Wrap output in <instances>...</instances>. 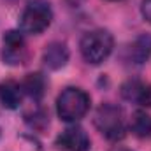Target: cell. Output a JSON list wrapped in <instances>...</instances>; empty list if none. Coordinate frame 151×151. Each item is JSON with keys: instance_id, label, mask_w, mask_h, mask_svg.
<instances>
[{"instance_id": "obj_1", "label": "cell", "mask_w": 151, "mask_h": 151, "mask_svg": "<svg viewBox=\"0 0 151 151\" xmlns=\"http://www.w3.org/2000/svg\"><path fill=\"white\" fill-rule=\"evenodd\" d=\"M114 39L107 30H93L84 34L81 39V55L83 58L91 63V65H99L102 63L113 51Z\"/></svg>"}, {"instance_id": "obj_2", "label": "cell", "mask_w": 151, "mask_h": 151, "mask_svg": "<svg viewBox=\"0 0 151 151\" xmlns=\"http://www.w3.org/2000/svg\"><path fill=\"white\" fill-rule=\"evenodd\" d=\"M88 109L90 95L81 88H65L56 100V111L63 121H77L88 113Z\"/></svg>"}, {"instance_id": "obj_3", "label": "cell", "mask_w": 151, "mask_h": 151, "mask_svg": "<svg viewBox=\"0 0 151 151\" xmlns=\"http://www.w3.org/2000/svg\"><path fill=\"white\" fill-rule=\"evenodd\" d=\"M51 19H53V11L49 2L32 0L19 16V30L21 34L37 35L51 25Z\"/></svg>"}, {"instance_id": "obj_4", "label": "cell", "mask_w": 151, "mask_h": 151, "mask_svg": "<svg viewBox=\"0 0 151 151\" xmlns=\"http://www.w3.org/2000/svg\"><path fill=\"white\" fill-rule=\"evenodd\" d=\"M95 127L109 141H119L125 135V116L121 107L114 104H102L95 113Z\"/></svg>"}, {"instance_id": "obj_5", "label": "cell", "mask_w": 151, "mask_h": 151, "mask_svg": "<svg viewBox=\"0 0 151 151\" xmlns=\"http://www.w3.org/2000/svg\"><path fill=\"white\" fill-rule=\"evenodd\" d=\"M28 58V49L25 44V39L21 32L9 30L4 35V49H2V60L7 65H21Z\"/></svg>"}, {"instance_id": "obj_6", "label": "cell", "mask_w": 151, "mask_h": 151, "mask_svg": "<svg viewBox=\"0 0 151 151\" xmlns=\"http://www.w3.org/2000/svg\"><path fill=\"white\" fill-rule=\"evenodd\" d=\"M58 148L67 151H88L90 150V137L81 127H69L65 128L58 139H56Z\"/></svg>"}, {"instance_id": "obj_7", "label": "cell", "mask_w": 151, "mask_h": 151, "mask_svg": "<svg viewBox=\"0 0 151 151\" xmlns=\"http://www.w3.org/2000/svg\"><path fill=\"white\" fill-rule=\"evenodd\" d=\"M121 95L130 102H135L144 107H151V84H146L137 79L127 81L121 86Z\"/></svg>"}, {"instance_id": "obj_8", "label": "cell", "mask_w": 151, "mask_h": 151, "mask_svg": "<svg viewBox=\"0 0 151 151\" xmlns=\"http://www.w3.org/2000/svg\"><path fill=\"white\" fill-rule=\"evenodd\" d=\"M69 60V49L65 44L62 42H51L49 46H46L44 55H42V62L47 69H62Z\"/></svg>"}, {"instance_id": "obj_9", "label": "cell", "mask_w": 151, "mask_h": 151, "mask_svg": "<svg viewBox=\"0 0 151 151\" xmlns=\"http://www.w3.org/2000/svg\"><path fill=\"white\" fill-rule=\"evenodd\" d=\"M21 99H23V88L19 83H16L12 79L0 83V102L4 107L16 109V107H19Z\"/></svg>"}, {"instance_id": "obj_10", "label": "cell", "mask_w": 151, "mask_h": 151, "mask_svg": "<svg viewBox=\"0 0 151 151\" xmlns=\"http://www.w3.org/2000/svg\"><path fill=\"white\" fill-rule=\"evenodd\" d=\"M151 56V35L150 34H142L134 40L132 47H130V58L134 60V63L141 65L144 63Z\"/></svg>"}, {"instance_id": "obj_11", "label": "cell", "mask_w": 151, "mask_h": 151, "mask_svg": "<svg viewBox=\"0 0 151 151\" xmlns=\"http://www.w3.org/2000/svg\"><path fill=\"white\" fill-rule=\"evenodd\" d=\"M21 88H23V93H27L34 100H39L44 95V91H46V79H44V76L39 74V72L28 74L23 79Z\"/></svg>"}, {"instance_id": "obj_12", "label": "cell", "mask_w": 151, "mask_h": 151, "mask_svg": "<svg viewBox=\"0 0 151 151\" xmlns=\"http://www.w3.org/2000/svg\"><path fill=\"white\" fill-rule=\"evenodd\" d=\"M132 132L137 137H150L151 135V116L144 111H135L130 121Z\"/></svg>"}, {"instance_id": "obj_13", "label": "cell", "mask_w": 151, "mask_h": 151, "mask_svg": "<svg viewBox=\"0 0 151 151\" xmlns=\"http://www.w3.org/2000/svg\"><path fill=\"white\" fill-rule=\"evenodd\" d=\"M141 12H142V16H144V19L151 23V0H142V4H141Z\"/></svg>"}, {"instance_id": "obj_14", "label": "cell", "mask_w": 151, "mask_h": 151, "mask_svg": "<svg viewBox=\"0 0 151 151\" xmlns=\"http://www.w3.org/2000/svg\"><path fill=\"white\" fill-rule=\"evenodd\" d=\"M69 2H70V4H81L83 0H69Z\"/></svg>"}, {"instance_id": "obj_15", "label": "cell", "mask_w": 151, "mask_h": 151, "mask_svg": "<svg viewBox=\"0 0 151 151\" xmlns=\"http://www.w3.org/2000/svg\"><path fill=\"white\" fill-rule=\"evenodd\" d=\"M123 151H128V150H123Z\"/></svg>"}]
</instances>
